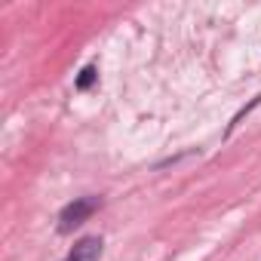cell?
Instances as JSON below:
<instances>
[{
	"label": "cell",
	"mask_w": 261,
	"mask_h": 261,
	"mask_svg": "<svg viewBox=\"0 0 261 261\" xmlns=\"http://www.w3.org/2000/svg\"><path fill=\"white\" fill-rule=\"evenodd\" d=\"M101 209V197H77L59 212V233H74L80 224H86L95 212Z\"/></svg>",
	"instance_id": "6da1fadb"
},
{
	"label": "cell",
	"mask_w": 261,
	"mask_h": 261,
	"mask_svg": "<svg viewBox=\"0 0 261 261\" xmlns=\"http://www.w3.org/2000/svg\"><path fill=\"white\" fill-rule=\"evenodd\" d=\"M101 249H105V243H101V237H83V240H77L74 243V249L68 252V258L65 261H98L101 258Z\"/></svg>",
	"instance_id": "7a4b0ae2"
},
{
	"label": "cell",
	"mask_w": 261,
	"mask_h": 261,
	"mask_svg": "<svg viewBox=\"0 0 261 261\" xmlns=\"http://www.w3.org/2000/svg\"><path fill=\"white\" fill-rule=\"evenodd\" d=\"M95 80H98V71H95V65H86V68L80 71V77H77V89H80V92H86V89H89Z\"/></svg>",
	"instance_id": "3957f363"
}]
</instances>
